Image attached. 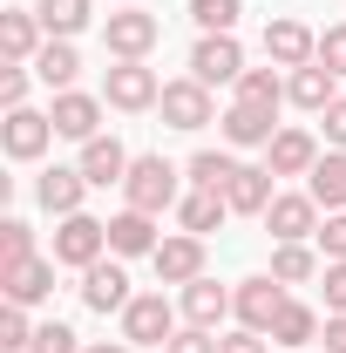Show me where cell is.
<instances>
[{
    "label": "cell",
    "instance_id": "cell-18",
    "mask_svg": "<svg viewBox=\"0 0 346 353\" xmlns=\"http://www.w3.org/2000/svg\"><path fill=\"white\" fill-rule=\"evenodd\" d=\"M130 299H136V292H130V272H123L116 259H95L82 272V306L88 312H123Z\"/></svg>",
    "mask_w": 346,
    "mask_h": 353
},
{
    "label": "cell",
    "instance_id": "cell-29",
    "mask_svg": "<svg viewBox=\"0 0 346 353\" xmlns=\"http://www.w3.org/2000/svg\"><path fill=\"white\" fill-rule=\"evenodd\" d=\"M319 340V312L305 306V299H285V312H278V326H272V347H312Z\"/></svg>",
    "mask_w": 346,
    "mask_h": 353
},
{
    "label": "cell",
    "instance_id": "cell-7",
    "mask_svg": "<svg viewBox=\"0 0 346 353\" xmlns=\"http://www.w3.org/2000/svg\"><path fill=\"white\" fill-rule=\"evenodd\" d=\"M163 123L170 130H204V123H217V102H211V88L197 82V75H176V82H163Z\"/></svg>",
    "mask_w": 346,
    "mask_h": 353
},
{
    "label": "cell",
    "instance_id": "cell-4",
    "mask_svg": "<svg viewBox=\"0 0 346 353\" xmlns=\"http://www.w3.org/2000/svg\"><path fill=\"white\" fill-rule=\"evenodd\" d=\"M123 340L130 347H170L176 340V306L163 292H136L130 306H123Z\"/></svg>",
    "mask_w": 346,
    "mask_h": 353
},
{
    "label": "cell",
    "instance_id": "cell-25",
    "mask_svg": "<svg viewBox=\"0 0 346 353\" xmlns=\"http://www.w3.org/2000/svg\"><path fill=\"white\" fill-rule=\"evenodd\" d=\"M305 190H312L319 211H346V150H326L312 163V176H305Z\"/></svg>",
    "mask_w": 346,
    "mask_h": 353
},
{
    "label": "cell",
    "instance_id": "cell-46",
    "mask_svg": "<svg viewBox=\"0 0 346 353\" xmlns=\"http://www.w3.org/2000/svg\"><path fill=\"white\" fill-rule=\"evenodd\" d=\"M116 7H130V0H116Z\"/></svg>",
    "mask_w": 346,
    "mask_h": 353
},
{
    "label": "cell",
    "instance_id": "cell-40",
    "mask_svg": "<svg viewBox=\"0 0 346 353\" xmlns=\"http://www.w3.org/2000/svg\"><path fill=\"white\" fill-rule=\"evenodd\" d=\"M319 285H326V312H346V259H326Z\"/></svg>",
    "mask_w": 346,
    "mask_h": 353
},
{
    "label": "cell",
    "instance_id": "cell-9",
    "mask_svg": "<svg viewBox=\"0 0 346 353\" xmlns=\"http://www.w3.org/2000/svg\"><path fill=\"white\" fill-rule=\"evenodd\" d=\"M190 75L204 88H238V75H245V48H238V34H204V41L190 48Z\"/></svg>",
    "mask_w": 346,
    "mask_h": 353
},
{
    "label": "cell",
    "instance_id": "cell-35",
    "mask_svg": "<svg viewBox=\"0 0 346 353\" xmlns=\"http://www.w3.org/2000/svg\"><path fill=\"white\" fill-rule=\"evenodd\" d=\"M14 259H34V224L28 218H0V265Z\"/></svg>",
    "mask_w": 346,
    "mask_h": 353
},
{
    "label": "cell",
    "instance_id": "cell-2",
    "mask_svg": "<svg viewBox=\"0 0 346 353\" xmlns=\"http://www.w3.org/2000/svg\"><path fill=\"white\" fill-rule=\"evenodd\" d=\"M156 41H163V21L143 14V7H116V14L102 21V48H109L116 61H150Z\"/></svg>",
    "mask_w": 346,
    "mask_h": 353
},
{
    "label": "cell",
    "instance_id": "cell-32",
    "mask_svg": "<svg viewBox=\"0 0 346 353\" xmlns=\"http://www.w3.org/2000/svg\"><path fill=\"white\" fill-rule=\"evenodd\" d=\"M231 170H238V163H231L224 150H197V157H190V190H224Z\"/></svg>",
    "mask_w": 346,
    "mask_h": 353
},
{
    "label": "cell",
    "instance_id": "cell-39",
    "mask_svg": "<svg viewBox=\"0 0 346 353\" xmlns=\"http://www.w3.org/2000/svg\"><path fill=\"white\" fill-rule=\"evenodd\" d=\"M319 61H326V68H333V75L346 82V21H340V28H326V34H319Z\"/></svg>",
    "mask_w": 346,
    "mask_h": 353
},
{
    "label": "cell",
    "instance_id": "cell-43",
    "mask_svg": "<svg viewBox=\"0 0 346 353\" xmlns=\"http://www.w3.org/2000/svg\"><path fill=\"white\" fill-rule=\"evenodd\" d=\"M319 123H326V150H346V95L326 109V116H319Z\"/></svg>",
    "mask_w": 346,
    "mask_h": 353
},
{
    "label": "cell",
    "instance_id": "cell-1",
    "mask_svg": "<svg viewBox=\"0 0 346 353\" xmlns=\"http://www.w3.org/2000/svg\"><path fill=\"white\" fill-rule=\"evenodd\" d=\"M123 197H130V211H150V218H163L170 204H183V183H176V163L170 157H136L130 176H123Z\"/></svg>",
    "mask_w": 346,
    "mask_h": 353
},
{
    "label": "cell",
    "instance_id": "cell-34",
    "mask_svg": "<svg viewBox=\"0 0 346 353\" xmlns=\"http://www.w3.org/2000/svg\"><path fill=\"white\" fill-rule=\"evenodd\" d=\"M34 333H41V326H28V306H14V299L0 306V353H28Z\"/></svg>",
    "mask_w": 346,
    "mask_h": 353
},
{
    "label": "cell",
    "instance_id": "cell-28",
    "mask_svg": "<svg viewBox=\"0 0 346 353\" xmlns=\"http://www.w3.org/2000/svg\"><path fill=\"white\" fill-rule=\"evenodd\" d=\"M88 7H95V0H34V14H41L48 41H75V34H82L88 21H95Z\"/></svg>",
    "mask_w": 346,
    "mask_h": 353
},
{
    "label": "cell",
    "instance_id": "cell-17",
    "mask_svg": "<svg viewBox=\"0 0 346 353\" xmlns=\"http://www.w3.org/2000/svg\"><path fill=\"white\" fill-rule=\"evenodd\" d=\"M272 183H278V176L265 170V163H238L231 183H224V204H231L238 218H265V211H272V197H278Z\"/></svg>",
    "mask_w": 346,
    "mask_h": 353
},
{
    "label": "cell",
    "instance_id": "cell-42",
    "mask_svg": "<svg viewBox=\"0 0 346 353\" xmlns=\"http://www.w3.org/2000/svg\"><path fill=\"white\" fill-rule=\"evenodd\" d=\"M217 353H272V333H252V326H238V333H224Z\"/></svg>",
    "mask_w": 346,
    "mask_h": 353
},
{
    "label": "cell",
    "instance_id": "cell-12",
    "mask_svg": "<svg viewBox=\"0 0 346 353\" xmlns=\"http://www.w3.org/2000/svg\"><path fill=\"white\" fill-rule=\"evenodd\" d=\"M0 292L14 299V306H41V299H54V259H14L0 265Z\"/></svg>",
    "mask_w": 346,
    "mask_h": 353
},
{
    "label": "cell",
    "instance_id": "cell-16",
    "mask_svg": "<svg viewBox=\"0 0 346 353\" xmlns=\"http://www.w3.org/2000/svg\"><path fill=\"white\" fill-rule=\"evenodd\" d=\"M285 102H299L305 116H326V109L340 102V75H333L326 61H305V68L285 75Z\"/></svg>",
    "mask_w": 346,
    "mask_h": 353
},
{
    "label": "cell",
    "instance_id": "cell-33",
    "mask_svg": "<svg viewBox=\"0 0 346 353\" xmlns=\"http://www.w3.org/2000/svg\"><path fill=\"white\" fill-rule=\"evenodd\" d=\"M238 14H245V0H190V21H197L204 34H231Z\"/></svg>",
    "mask_w": 346,
    "mask_h": 353
},
{
    "label": "cell",
    "instance_id": "cell-38",
    "mask_svg": "<svg viewBox=\"0 0 346 353\" xmlns=\"http://www.w3.org/2000/svg\"><path fill=\"white\" fill-rule=\"evenodd\" d=\"M163 353H217V333L211 326H176V340Z\"/></svg>",
    "mask_w": 346,
    "mask_h": 353
},
{
    "label": "cell",
    "instance_id": "cell-44",
    "mask_svg": "<svg viewBox=\"0 0 346 353\" xmlns=\"http://www.w3.org/2000/svg\"><path fill=\"white\" fill-rule=\"evenodd\" d=\"M319 340H326V353H346V312H326V326H319Z\"/></svg>",
    "mask_w": 346,
    "mask_h": 353
},
{
    "label": "cell",
    "instance_id": "cell-26",
    "mask_svg": "<svg viewBox=\"0 0 346 353\" xmlns=\"http://www.w3.org/2000/svg\"><path fill=\"white\" fill-rule=\"evenodd\" d=\"M224 218H231L224 190H183V204H176V224H183V231H197V238H211Z\"/></svg>",
    "mask_w": 346,
    "mask_h": 353
},
{
    "label": "cell",
    "instance_id": "cell-30",
    "mask_svg": "<svg viewBox=\"0 0 346 353\" xmlns=\"http://www.w3.org/2000/svg\"><path fill=\"white\" fill-rule=\"evenodd\" d=\"M272 279H278V285L319 279V252H312V245H272Z\"/></svg>",
    "mask_w": 346,
    "mask_h": 353
},
{
    "label": "cell",
    "instance_id": "cell-6",
    "mask_svg": "<svg viewBox=\"0 0 346 353\" xmlns=\"http://www.w3.org/2000/svg\"><path fill=\"white\" fill-rule=\"evenodd\" d=\"M265 61L292 75L305 61H319V34H312L305 21H292V14H278V21H265Z\"/></svg>",
    "mask_w": 346,
    "mask_h": 353
},
{
    "label": "cell",
    "instance_id": "cell-5",
    "mask_svg": "<svg viewBox=\"0 0 346 353\" xmlns=\"http://www.w3.org/2000/svg\"><path fill=\"white\" fill-rule=\"evenodd\" d=\"M109 252V224L102 218H88V211H75V218H61L54 224V252L48 259L54 265H75V272H88V265Z\"/></svg>",
    "mask_w": 346,
    "mask_h": 353
},
{
    "label": "cell",
    "instance_id": "cell-23",
    "mask_svg": "<svg viewBox=\"0 0 346 353\" xmlns=\"http://www.w3.org/2000/svg\"><path fill=\"white\" fill-rule=\"evenodd\" d=\"M41 14H34V7H7V14H0V54H7V61H21V68H28V61H34V54H41Z\"/></svg>",
    "mask_w": 346,
    "mask_h": 353
},
{
    "label": "cell",
    "instance_id": "cell-14",
    "mask_svg": "<svg viewBox=\"0 0 346 353\" xmlns=\"http://www.w3.org/2000/svg\"><path fill=\"white\" fill-rule=\"evenodd\" d=\"M150 265H156L163 285H190V279H204V238H197V231H170Z\"/></svg>",
    "mask_w": 346,
    "mask_h": 353
},
{
    "label": "cell",
    "instance_id": "cell-37",
    "mask_svg": "<svg viewBox=\"0 0 346 353\" xmlns=\"http://www.w3.org/2000/svg\"><path fill=\"white\" fill-rule=\"evenodd\" d=\"M28 82H34V75H28L21 61H7V68H0V102H7V109H28Z\"/></svg>",
    "mask_w": 346,
    "mask_h": 353
},
{
    "label": "cell",
    "instance_id": "cell-31",
    "mask_svg": "<svg viewBox=\"0 0 346 353\" xmlns=\"http://www.w3.org/2000/svg\"><path fill=\"white\" fill-rule=\"evenodd\" d=\"M238 102L278 109V102H285V75H278V68H245V75H238Z\"/></svg>",
    "mask_w": 346,
    "mask_h": 353
},
{
    "label": "cell",
    "instance_id": "cell-45",
    "mask_svg": "<svg viewBox=\"0 0 346 353\" xmlns=\"http://www.w3.org/2000/svg\"><path fill=\"white\" fill-rule=\"evenodd\" d=\"M82 353H136V347H130V340H88Z\"/></svg>",
    "mask_w": 346,
    "mask_h": 353
},
{
    "label": "cell",
    "instance_id": "cell-10",
    "mask_svg": "<svg viewBox=\"0 0 346 353\" xmlns=\"http://www.w3.org/2000/svg\"><path fill=\"white\" fill-rule=\"evenodd\" d=\"M48 143H54V116H48V109H7V123H0V150H7L14 163H34Z\"/></svg>",
    "mask_w": 346,
    "mask_h": 353
},
{
    "label": "cell",
    "instance_id": "cell-3",
    "mask_svg": "<svg viewBox=\"0 0 346 353\" xmlns=\"http://www.w3.org/2000/svg\"><path fill=\"white\" fill-rule=\"evenodd\" d=\"M102 102H109V109H123V116H143V109H156V102H163V82H156V68H150V61H116V68L102 75Z\"/></svg>",
    "mask_w": 346,
    "mask_h": 353
},
{
    "label": "cell",
    "instance_id": "cell-8",
    "mask_svg": "<svg viewBox=\"0 0 346 353\" xmlns=\"http://www.w3.org/2000/svg\"><path fill=\"white\" fill-rule=\"evenodd\" d=\"M265 231H272V245H305V238H319V204H312V190H285V197H272Z\"/></svg>",
    "mask_w": 346,
    "mask_h": 353
},
{
    "label": "cell",
    "instance_id": "cell-19",
    "mask_svg": "<svg viewBox=\"0 0 346 353\" xmlns=\"http://www.w3.org/2000/svg\"><path fill=\"white\" fill-rule=\"evenodd\" d=\"M278 312H285V285H278L272 272L238 285V326H252V333H272V326H278Z\"/></svg>",
    "mask_w": 346,
    "mask_h": 353
},
{
    "label": "cell",
    "instance_id": "cell-15",
    "mask_svg": "<svg viewBox=\"0 0 346 353\" xmlns=\"http://www.w3.org/2000/svg\"><path fill=\"white\" fill-rule=\"evenodd\" d=\"M319 157H326V150H319L312 130H278L272 143H265V170H272V176H312Z\"/></svg>",
    "mask_w": 346,
    "mask_h": 353
},
{
    "label": "cell",
    "instance_id": "cell-27",
    "mask_svg": "<svg viewBox=\"0 0 346 353\" xmlns=\"http://www.w3.org/2000/svg\"><path fill=\"white\" fill-rule=\"evenodd\" d=\"M28 68L61 95V88H75V75H82V54H75V41H41V54H34Z\"/></svg>",
    "mask_w": 346,
    "mask_h": 353
},
{
    "label": "cell",
    "instance_id": "cell-41",
    "mask_svg": "<svg viewBox=\"0 0 346 353\" xmlns=\"http://www.w3.org/2000/svg\"><path fill=\"white\" fill-rule=\"evenodd\" d=\"M319 252H326V259H346V211H326V224H319Z\"/></svg>",
    "mask_w": 346,
    "mask_h": 353
},
{
    "label": "cell",
    "instance_id": "cell-21",
    "mask_svg": "<svg viewBox=\"0 0 346 353\" xmlns=\"http://www.w3.org/2000/svg\"><path fill=\"white\" fill-rule=\"evenodd\" d=\"M156 245H163V238H156V218H150V211H130V204H123V211L109 218V252H116V259H156Z\"/></svg>",
    "mask_w": 346,
    "mask_h": 353
},
{
    "label": "cell",
    "instance_id": "cell-36",
    "mask_svg": "<svg viewBox=\"0 0 346 353\" xmlns=\"http://www.w3.org/2000/svg\"><path fill=\"white\" fill-rule=\"evenodd\" d=\"M28 353H82V340H75L61 319H48L41 333H34V347H28Z\"/></svg>",
    "mask_w": 346,
    "mask_h": 353
},
{
    "label": "cell",
    "instance_id": "cell-11",
    "mask_svg": "<svg viewBox=\"0 0 346 353\" xmlns=\"http://www.w3.org/2000/svg\"><path fill=\"white\" fill-rule=\"evenodd\" d=\"M102 95H82V88H61L54 102H48V116H54V136H68V143H88V136H102Z\"/></svg>",
    "mask_w": 346,
    "mask_h": 353
},
{
    "label": "cell",
    "instance_id": "cell-24",
    "mask_svg": "<svg viewBox=\"0 0 346 353\" xmlns=\"http://www.w3.org/2000/svg\"><path fill=\"white\" fill-rule=\"evenodd\" d=\"M224 312H238V292H231V285H217V279H190V285H183V319H190V326H211L217 333Z\"/></svg>",
    "mask_w": 346,
    "mask_h": 353
},
{
    "label": "cell",
    "instance_id": "cell-13",
    "mask_svg": "<svg viewBox=\"0 0 346 353\" xmlns=\"http://www.w3.org/2000/svg\"><path fill=\"white\" fill-rule=\"evenodd\" d=\"M88 190H95V183H88L75 163H54V170H41V176H34V197H41V211H48V218H75Z\"/></svg>",
    "mask_w": 346,
    "mask_h": 353
},
{
    "label": "cell",
    "instance_id": "cell-20",
    "mask_svg": "<svg viewBox=\"0 0 346 353\" xmlns=\"http://www.w3.org/2000/svg\"><path fill=\"white\" fill-rule=\"evenodd\" d=\"M130 163H136V157L123 150V143H116V136H88V143H82V157H75V170H82L95 190L123 183V176H130Z\"/></svg>",
    "mask_w": 346,
    "mask_h": 353
},
{
    "label": "cell",
    "instance_id": "cell-22",
    "mask_svg": "<svg viewBox=\"0 0 346 353\" xmlns=\"http://www.w3.org/2000/svg\"><path fill=\"white\" fill-rule=\"evenodd\" d=\"M272 116H278V109H252V102H231V109H224L217 123H224V143H231V150H265V143L278 136V123H272Z\"/></svg>",
    "mask_w": 346,
    "mask_h": 353
}]
</instances>
